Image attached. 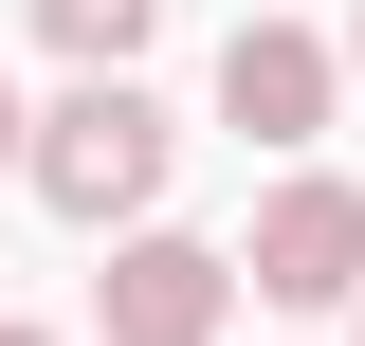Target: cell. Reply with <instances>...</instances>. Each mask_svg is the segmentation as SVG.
Segmentation results:
<instances>
[{
  "label": "cell",
  "instance_id": "6da1fadb",
  "mask_svg": "<svg viewBox=\"0 0 365 346\" xmlns=\"http://www.w3.org/2000/svg\"><path fill=\"white\" fill-rule=\"evenodd\" d=\"M165 164H182V128L146 110L128 73H73V91L37 110V146H19V182H37V201L73 219V237H128V219L165 201Z\"/></svg>",
  "mask_w": 365,
  "mask_h": 346
},
{
  "label": "cell",
  "instance_id": "7a4b0ae2",
  "mask_svg": "<svg viewBox=\"0 0 365 346\" xmlns=\"http://www.w3.org/2000/svg\"><path fill=\"white\" fill-rule=\"evenodd\" d=\"M237 292H256V310H347V292H365V182L292 164V182L256 201V237H237Z\"/></svg>",
  "mask_w": 365,
  "mask_h": 346
},
{
  "label": "cell",
  "instance_id": "3957f363",
  "mask_svg": "<svg viewBox=\"0 0 365 346\" xmlns=\"http://www.w3.org/2000/svg\"><path fill=\"white\" fill-rule=\"evenodd\" d=\"M220 310H237V256L220 237H165V219H128L110 273H91V328L110 346H220Z\"/></svg>",
  "mask_w": 365,
  "mask_h": 346
},
{
  "label": "cell",
  "instance_id": "277c9868",
  "mask_svg": "<svg viewBox=\"0 0 365 346\" xmlns=\"http://www.w3.org/2000/svg\"><path fill=\"white\" fill-rule=\"evenodd\" d=\"M329 91H347V37H311V19H237L220 37V128L237 146H311Z\"/></svg>",
  "mask_w": 365,
  "mask_h": 346
},
{
  "label": "cell",
  "instance_id": "5b68a950",
  "mask_svg": "<svg viewBox=\"0 0 365 346\" xmlns=\"http://www.w3.org/2000/svg\"><path fill=\"white\" fill-rule=\"evenodd\" d=\"M37 37L73 55V73H128V55L165 37V0H37Z\"/></svg>",
  "mask_w": 365,
  "mask_h": 346
},
{
  "label": "cell",
  "instance_id": "8992f818",
  "mask_svg": "<svg viewBox=\"0 0 365 346\" xmlns=\"http://www.w3.org/2000/svg\"><path fill=\"white\" fill-rule=\"evenodd\" d=\"M19 146H37V110H19V91H0V182H19Z\"/></svg>",
  "mask_w": 365,
  "mask_h": 346
},
{
  "label": "cell",
  "instance_id": "52a82bcc",
  "mask_svg": "<svg viewBox=\"0 0 365 346\" xmlns=\"http://www.w3.org/2000/svg\"><path fill=\"white\" fill-rule=\"evenodd\" d=\"M347 73H365V0H347Z\"/></svg>",
  "mask_w": 365,
  "mask_h": 346
},
{
  "label": "cell",
  "instance_id": "ba28073f",
  "mask_svg": "<svg viewBox=\"0 0 365 346\" xmlns=\"http://www.w3.org/2000/svg\"><path fill=\"white\" fill-rule=\"evenodd\" d=\"M0 346H55V328H0Z\"/></svg>",
  "mask_w": 365,
  "mask_h": 346
},
{
  "label": "cell",
  "instance_id": "9c48e42d",
  "mask_svg": "<svg viewBox=\"0 0 365 346\" xmlns=\"http://www.w3.org/2000/svg\"><path fill=\"white\" fill-rule=\"evenodd\" d=\"M347 346H365V292H347Z\"/></svg>",
  "mask_w": 365,
  "mask_h": 346
}]
</instances>
